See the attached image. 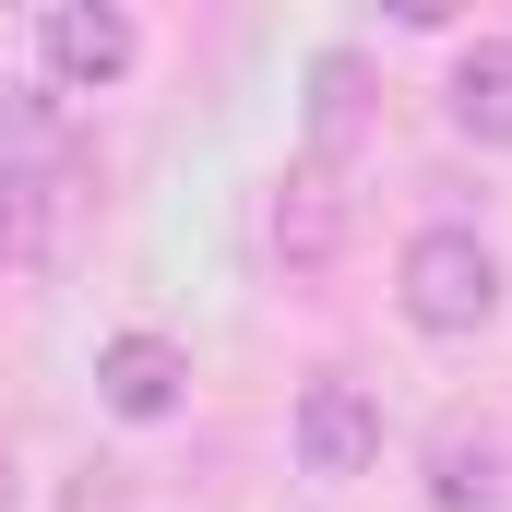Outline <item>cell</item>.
<instances>
[{"instance_id":"obj_1","label":"cell","mask_w":512,"mask_h":512,"mask_svg":"<svg viewBox=\"0 0 512 512\" xmlns=\"http://www.w3.org/2000/svg\"><path fill=\"white\" fill-rule=\"evenodd\" d=\"M501 310V262L477 227H417L405 239V322L417 334H477Z\"/></svg>"},{"instance_id":"obj_2","label":"cell","mask_w":512,"mask_h":512,"mask_svg":"<svg viewBox=\"0 0 512 512\" xmlns=\"http://www.w3.org/2000/svg\"><path fill=\"white\" fill-rule=\"evenodd\" d=\"M131 48H143V36H131L120 0H48V12H36V60H48V84H72V96L120 84Z\"/></svg>"},{"instance_id":"obj_3","label":"cell","mask_w":512,"mask_h":512,"mask_svg":"<svg viewBox=\"0 0 512 512\" xmlns=\"http://www.w3.org/2000/svg\"><path fill=\"white\" fill-rule=\"evenodd\" d=\"M334 251H346V167L298 155V167L274 179V262H286V274H322Z\"/></svg>"},{"instance_id":"obj_4","label":"cell","mask_w":512,"mask_h":512,"mask_svg":"<svg viewBox=\"0 0 512 512\" xmlns=\"http://www.w3.org/2000/svg\"><path fill=\"white\" fill-rule=\"evenodd\" d=\"M179 393H191V358H179L167 334H108V346H96V405H108V417L155 429V417H179Z\"/></svg>"},{"instance_id":"obj_5","label":"cell","mask_w":512,"mask_h":512,"mask_svg":"<svg viewBox=\"0 0 512 512\" xmlns=\"http://www.w3.org/2000/svg\"><path fill=\"white\" fill-rule=\"evenodd\" d=\"M298 465L310 477H370L382 465V405L358 382H310L298 393Z\"/></svg>"},{"instance_id":"obj_6","label":"cell","mask_w":512,"mask_h":512,"mask_svg":"<svg viewBox=\"0 0 512 512\" xmlns=\"http://www.w3.org/2000/svg\"><path fill=\"white\" fill-rule=\"evenodd\" d=\"M358 131H370V60H358V48H322V60H310V155L346 167Z\"/></svg>"},{"instance_id":"obj_7","label":"cell","mask_w":512,"mask_h":512,"mask_svg":"<svg viewBox=\"0 0 512 512\" xmlns=\"http://www.w3.org/2000/svg\"><path fill=\"white\" fill-rule=\"evenodd\" d=\"M453 131L465 143H512V36H477L453 60Z\"/></svg>"},{"instance_id":"obj_8","label":"cell","mask_w":512,"mask_h":512,"mask_svg":"<svg viewBox=\"0 0 512 512\" xmlns=\"http://www.w3.org/2000/svg\"><path fill=\"white\" fill-rule=\"evenodd\" d=\"M429 501L441 512H501V441H465V429H453V441L429 453Z\"/></svg>"},{"instance_id":"obj_9","label":"cell","mask_w":512,"mask_h":512,"mask_svg":"<svg viewBox=\"0 0 512 512\" xmlns=\"http://www.w3.org/2000/svg\"><path fill=\"white\" fill-rule=\"evenodd\" d=\"M12 155H60V120H48V96H0V167Z\"/></svg>"},{"instance_id":"obj_10","label":"cell","mask_w":512,"mask_h":512,"mask_svg":"<svg viewBox=\"0 0 512 512\" xmlns=\"http://www.w3.org/2000/svg\"><path fill=\"white\" fill-rule=\"evenodd\" d=\"M36 251V191H24V167H0V262Z\"/></svg>"},{"instance_id":"obj_11","label":"cell","mask_w":512,"mask_h":512,"mask_svg":"<svg viewBox=\"0 0 512 512\" xmlns=\"http://www.w3.org/2000/svg\"><path fill=\"white\" fill-rule=\"evenodd\" d=\"M0 512H12V465H0Z\"/></svg>"}]
</instances>
